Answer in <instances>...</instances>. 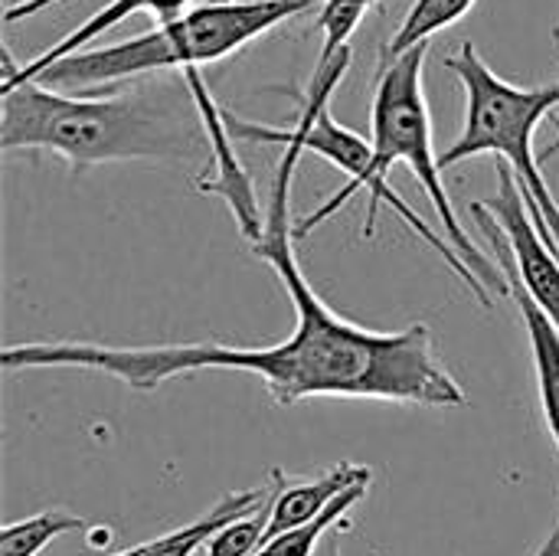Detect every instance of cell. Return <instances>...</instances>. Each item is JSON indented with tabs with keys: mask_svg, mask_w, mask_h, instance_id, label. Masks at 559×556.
<instances>
[{
	"mask_svg": "<svg viewBox=\"0 0 559 556\" xmlns=\"http://www.w3.org/2000/svg\"><path fill=\"white\" fill-rule=\"evenodd\" d=\"M298 144H285L265 203V233L252 256L269 262L295 305V331L272 347L229 344H164L108 347L92 341H33L0 354L3 370L79 367L108 374L134 390H157L193 370H242L259 377L278 406L305 400H380L423 410H462L468 397L436 351L429 324L403 331H367L334 315L301 272L295 229L288 223L292 180L301 161Z\"/></svg>",
	"mask_w": 559,
	"mask_h": 556,
	"instance_id": "cell-1",
	"label": "cell"
},
{
	"mask_svg": "<svg viewBox=\"0 0 559 556\" xmlns=\"http://www.w3.org/2000/svg\"><path fill=\"white\" fill-rule=\"evenodd\" d=\"M426 56L429 43L383 59L380 66L370 108L373 161L364 180L370 197L364 239L373 236L380 203H386L429 249L449 262V269L472 288L478 305L491 308L495 295H511V285L501 265H495L475 246L442 184V164L432 144V115L423 82Z\"/></svg>",
	"mask_w": 559,
	"mask_h": 556,
	"instance_id": "cell-2",
	"label": "cell"
},
{
	"mask_svg": "<svg viewBox=\"0 0 559 556\" xmlns=\"http://www.w3.org/2000/svg\"><path fill=\"white\" fill-rule=\"evenodd\" d=\"M0 147L59 154L72 174L121 161H190L210 151L200 118L138 92H56L39 82L0 88Z\"/></svg>",
	"mask_w": 559,
	"mask_h": 556,
	"instance_id": "cell-3",
	"label": "cell"
},
{
	"mask_svg": "<svg viewBox=\"0 0 559 556\" xmlns=\"http://www.w3.org/2000/svg\"><path fill=\"white\" fill-rule=\"evenodd\" d=\"M311 0H229L200 3L177 20L160 23L134 39L82 49L49 66L33 82L56 92H98L134 82L164 69H200L219 62L278 23L305 13Z\"/></svg>",
	"mask_w": 559,
	"mask_h": 556,
	"instance_id": "cell-4",
	"label": "cell"
},
{
	"mask_svg": "<svg viewBox=\"0 0 559 556\" xmlns=\"http://www.w3.org/2000/svg\"><path fill=\"white\" fill-rule=\"evenodd\" d=\"M445 66L465 88V125L439 164L452 167L481 154L504 157L527 197L534 223L547 242L559 249V203L534 154V134L540 121L559 105V82L537 88L514 85L485 62L475 43H462V49L445 59Z\"/></svg>",
	"mask_w": 559,
	"mask_h": 556,
	"instance_id": "cell-5",
	"label": "cell"
},
{
	"mask_svg": "<svg viewBox=\"0 0 559 556\" xmlns=\"http://www.w3.org/2000/svg\"><path fill=\"white\" fill-rule=\"evenodd\" d=\"M183 88L190 92L197 118H200V125L206 131L210 161H213V174L200 177L197 190L219 197L229 206L239 233L249 239V246H255L262 239V233H265V210L259 203V193H255V184H252L246 164L236 154V138L229 131L226 108H219V102L213 98L210 82L203 79L200 69H183Z\"/></svg>",
	"mask_w": 559,
	"mask_h": 556,
	"instance_id": "cell-6",
	"label": "cell"
},
{
	"mask_svg": "<svg viewBox=\"0 0 559 556\" xmlns=\"http://www.w3.org/2000/svg\"><path fill=\"white\" fill-rule=\"evenodd\" d=\"M485 206L495 213L508 236L518 279L524 282L527 295L550 315L559 331V249L547 242V236L534 223L527 197L508 164L498 167V197Z\"/></svg>",
	"mask_w": 559,
	"mask_h": 556,
	"instance_id": "cell-7",
	"label": "cell"
},
{
	"mask_svg": "<svg viewBox=\"0 0 559 556\" xmlns=\"http://www.w3.org/2000/svg\"><path fill=\"white\" fill-rule=\"evenodd\" d=\"M472 216L475 223L481 226L485 239L491 242L495 249V259L511 285V295L518 311H521V321L527 328V338H531V347H534V367H537V390H540V410H544V419H547V433L554 439V446L559 449V331L557 324L550 321V315L527 295L524 282L518 279L514 272V262H511V246H508V236L501 229V223L495 220V213L485 206V203H472Z\"/></svg>",
	"mask_w": 559,
	"mask_h": 556,
	"instance_id": "cell-8",
	"label": "cell"
},
{
	"mask_svg": "<svg viewBox=\"0 0 559 556\" xmlns=\"http://www.w3.org/2000/svg\"><path fill=\"white\" fill-rule=\"evenodd\" d=\"M193 3H197V0H111V3H105L102 10H95L92 16H85V23H79V26H75L69 36H62L56 46H49L46 52H39L36 59H29V62H23V66H16L13 56H10V49H3V85H0V88H13V85H20V82H33V79L43 75L49 66H56L59 59H66V56H72V52H82L85 43L105 36L108 29H115L118 23H124V20H128L131 13H138V10L157 13L160 23H167V20H177L180 13L193 10ZM203 3H210V0H203Z\"/></svg>",
	"mask_w": 559,
	"mask_h": 556,
	"instance_id": "cell-9",
	"label": "cell"
},
{
	"mask_svg": "<svg viewBox=\"0 0 559 556\" xmlns=\"http://www.w3.org/2000/svg\"><path fill=\"white\" fill-rule=\"evenodd\" d=\"M370 482H373V472L367 465H354V462L331 465L328 472L314 475L311 482H295V485H288L285 475H278V488H275V498H272L265 541L318 521L341 495H347L350 488L370 485Z\"/></svg>",
	"mask_w": 559,
	"mask_h": 556,
	"instance_id": "cell-10",
	"label": "cell"
},
{
	"mask_svg": "<svg viewBox=\"0 0 559 556\" xmlns=\"http://www.w3.org/2000/svg\"><path fill=\"white\" fill-rule=\"evenodd\" d=\"M275 492V472L269 478V485L262 488H252V492H239V495H226L210 514H203L200 521L187 524V528H177L164 537H154L144 544V554L141 556H197V551H203L223 528L249 518L252 511H259Z\"/></svg>",
	"mask_w": 559,
	"mask_h": 556,
	"instance_id": "cell-11",
	"label": "cell"
},
{
	"mask_svg": "<svg viewBox=\"0 0 559 556\" xmlns=\"http://www.w3.org/2000/svg\"><path fill=\"white\" fill-rule=\"evenodd\" d=\"M478 0H416L406 13V20L400 23V29L393 33V39L383 49V59H393L413 46L429 43L436 33L455 26Z\"/></svg>",
	"mask_w": 559,
	"mask_h": 556,
	"instance_id": "cell-12",
	"label": "cell"
},
{
	"mask_svg": "<svg viewBox=\"0 0 559 556\" xmlns=\"http://www.w3.org/2000/svg\"><path fill=\"white\" fill-rule=\"evenodd\" d=\"M85 521L66 511H43L23 521H13L0 531V556H36L56 537L82 531Z\"/></svg>",
	"mask_w": 559,
	"mask_h": 556,
	"instance_id": "cell-13",
	"label": "cell"
},
{
	"mask_svg": "<svg viewBox=\"0 0 559 556\" xmlns=\"http://www.w3.org/2000/svg\"><path fill=\"white\" fill-rule=\"evenodd\" d=\"M370 3L377 0H328L321 10V33H324V49L318 59H331L341 49L350 46L354 29L360 26V20L367 16Z\"/></svg>",
	"mask_w": 559,
	"mask_h": 556,
	"instance_id": "cell-14",
	"label": "cell"
},
{
	"mask_svg": "<svg viewBox=\"0 0 559 556\" xmlns=\"http://www.w3.org/2000/svg\"><path fill=\"white\" fill-rule=\"evenodd\" d=\"M52 3H59V0H20V3H13L10 10H7V23H16V20H26V16H33V13H39V10H46V7H52Z\"/></svg>",
	"mask_w": 559,
	"mask_h": 556,
	"instance_id": "cell-15",
	"label": "cell"
},
{
	"mask_svg": "<svg viewBox=\"0 0 559 556\" xmlns=\"http://www.w3.org/2000/svg\"><path fill=\"white\" fill-rule=\"evenodd\" d=\"M534 556H559V521H557V528L550 531V537L544 541V547H540Z\"/></svg>",
	"mask_w": 559,
	"mask_h": 556,
	"instance_id": "cell-16",
	"label": "cell"
},
{
	"mask_svg": "<svg viewBox=\"0 0 559 556\" xmlns=\"http://www.w3.org/2000/svg\"><path fill=\"white\" fill-rule=\"evenodd\" d=\"M144 554V544H134V547H128V551H118V554H105V556H141Z\"/></svg>",
	"mask_w": 559,
	"mask_h": 556,
	"instance_id": "cell-17",
	"label": "cell"
},
{
	"mask_svg": "<svg viewBox=\"0 0 559 556\" xmlns=\"http://www.w3.org/2000/svg\"><path fill=\"white\" fill-rule=\"evenodd\" d=\"M324 556H341V551H337V547H328V551H324Z\"/></svg>",
	"mask_w": 559,
	"mask_h": 556,
	"instance_id": "cell-18",
	"label": "cell"
},
{
	"mask_svg": "<svg viewBox=\"0 0 559 556\" xmlns=\"http://www.w3.org/2000/svg\"><path fill=\"white\" fill-rule=\"evenodd\" d=\"M210 3H229V0H210Z\"/></svg>",
	"mask_w": 559,
	"mask_h": 556,
	"instance_id": "cell-19",
	"label": "cell"
},
{
	"mask_svg": "<svg viewBox=\"0 0 559 556\" xmlns=\"http://www.w3.org/2000/svg\"><path fill=\"white\" fill-rule=\"evenodd\" d=\"M377 3H380V0H377Z\"/></svg>",
	"mask_w": 559,
	"mask_h": 556,
	"instance_id": "cell-20",
	"label": "cell"
}]
</instances>
